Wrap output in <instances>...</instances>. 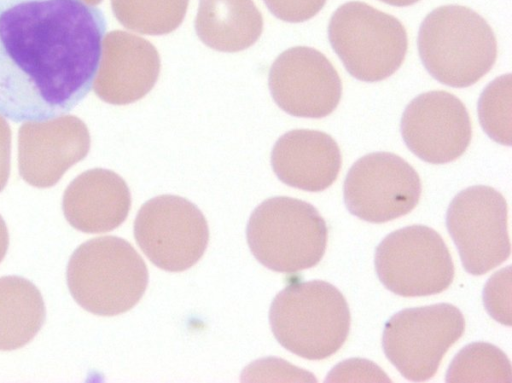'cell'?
<instances>
[{"mask_svg": "<svg viewBox=\"0 0 512 383\" xmlns=\"http://www.w3.org/2000/svg\"><path fill=\"white\" fill-rule=\"evenodd\" d=\"M11 130L0 116V192L5 188L10 174Z\"/></svg>", "mask_w": 512, "mask_h": 383, "instance_id": "obj_26", "label": "cell"}, {"mask_svg": "<svg viewBox=\"0 0 512 383\" xmlns=\"http://www.w3.org/2000/svg\"><path fill=\"white\" fill-rule=\"evenodd\" d=\"M510 267L494 274L484 288V304L500 323L510 325Z\"/></svg>", "mask_w": 512, "mask_h": 383, "instance_id": "obj_23", "label": "cell"}, {"mask_svg": "<svg viewBox=\"0 0 512 383\" xmlns=\"http://www.w3.org/2000/svg\"><path fill=\"white\" fill-rule=\"evenodd\" d=\"M479 122L495 142L511 145V75L493 80L478 101Z\"/></svg>", "mask_w": 512, "mask_h": 383, "instance_id": "obj_22", "label": "cell"}, {"mask_svg": "<svg viewBox=\"0 0 512 383\" xmlns=\"http://www.w3.org/2000/svg\"><path fill=\"white\" fill-rule=\"evenodd\" d=\"M269 322L285 349L308 360H322L342 347L351 317L345 297L334 285L312 280L281 290L270 306Z\"/></svg>", "mask_w": 512, "mask_h": 383, "instance_id": "obj_3", "label": "cell"}, {"mask_svg": "<svg viewBox=\"0 0 512 383\" xmlns=\"http://www.w3.org/2000/svg\"><path fill=\"white\" fill-rule=\"evenodd\" d=\"M374 263L381 283L403 297L438 294L454 278V264L444 240L424 225L388 234L375 250Z\"/></svg>", "mask_w": 512, "mask_h": 383, "instance_id": "obj_8", "label": "cell"}, {"mask_svg": "<svg viewBox=\"0 0 512 383\" xmlns=\"http://www.w3.org/2000/svg\"><path fill=\"white\" fill-rule=\"evenodd\" d=\"M105 31L83 0H0V114L43 122L71 111L92 88Z\"/></svg>", "mask_w": 512, "mask_h": 383, "instance_id": "obj_1", "label": "cell"}, {"mask_svg": "<svg viewBox=\"0 0 512 383\" xmlns=\"http://www.w3.org/2000/svg\"><path fill=\"white\" fill-rule=\"evenodd\" d=\"M511 365L504 352L487 342H473L462 348L452 360L447 382L510 383Z\"/></svg>", "mask_w": 512, "mask_h": 383, "instance_id": "obj_21", "label": "cell"}, {"mask_svg": "<svg viewBox=\"0 0 512 383\" xmlns=\"http://www.w3.org/2000/svg\"><path fill=\"white\" fill-rule=\"evenodd\" d=\"M9 245V235L6 223L0 215V262L6 255Z\"/></svg>", "mask_w": 512, "mask_h": 383, "instance_id": "obj_27", "label": "cell"}, {"mask_svg": "<svg viewBox=\"0 0 512 383\" xmlns=\"http://www.w3.org/2000/svg\"><path fill=\"white\" fill-rule=\"evenodd\" d=\"M328 38L350 75L364 82L381 81L396 72L408 45L406 30L397 18L360 1L336 9Z\"/></svg>", "mask_w": 512, "mask_h": 383, "instance_id": "obj_6", "label": "cell"}, {"mask_svg": "<svg viewBox=\"0 0 512 383\" xmlns=\"http://www.w3.org/2000/svg\"><path fill=\"white\" fill-rule=\"evenodd\" d=\"M268 85L276 104L296 117H326L336 109L342 95L341 79L331 62L318 50L305 46L287 49L276 58Z\"/></svg>", "mask_w": 512, "mask_h": 383, "instance_id": "obj_12", "label": "cell"}, {"mask_svg": "<svg viewBox=\"0 0 512 383\" xmlns=\"http://www.w3.org/2000/svg\"><path fill=\"white\" fill-rule=\"evenodd\" d=\"M383 1L389 5L398 6V7H405L410 6L419 0H380Z\"/></svg>", "mask_w": 512, "mask_h": 383, "instance_id": "obj_28", "label": "cell"}, {"mask_svg": "<svg viewBox=\"0 0 512 383\" xmlns=\"http://www.w3.org/2000/svg\"><path fill=\"white\" fill-rule=\"evenodd\" d=\"M336 141L317 130L296 129L282 135L271 153V165L280 181L309 192L327 189L341 168Z\"/></svg>", "mask_w": 512, "mask_h": 383, "instance_id": "obj_17", "label": "cell"}, {"mask_svg": "<svg viewBox=\"0 0 512 383\" xmlns=\"http://www.w3.org/2000/svg\"><path fill=\"white\" fill-rule=\"evenodd\" d=\"M325 382H391L388 376L373 362L352 358L336 365Z\"/></svg>", "mask_w": 512, "mask_h": 383, "instance_id": "obj_24", "label": "cell"}, {"mask_svg": "<svg viewBox=\"0 0 512 383\" xmlns=\"http://www.w3.org/2000/svg\"><path fill=\"white\" fill-rule=\"evenodd\" d=\"M327 226L311 204L286 196L263 201L246 229L253 256L266 268L296 273L317 265L327 244Z\"/></svg>", "mask_w": 512, "mask_h": 383, "instance_id": "obj_5", "label": "cell"}, {"mask_svg": "<svg viewBox=\"0 0 512 383\" xmlns=\"http://www.w3.org/2000/svg\"><path fill=\"white\" fill-rule=\"evenodd\" d=\"M401 135L418 158L445 164L459 158L471 141V122L462 101L446 91L415 97L401 118Z\"/></svg>", "mask_w": 512, "mask_h": 383, "instance_id": "obj_13", "label": "cell"}, {"mask_svg": "<svg viewBox=\"0 0 512 383\" xmlns=\"http://www.w3.org/2000/svg\"><path fill=\"white\" fill-rule=\"evenodd\" d=\"M89 149L88 128L76 116L25 122L18 133L19 174L34 187H51L84 159Z\"/></svg>", "mask_w": 512, "mask_h": 383, "instance_id": "obj_14", "label": "cell"}, {"mask_svg": "<svg viewBox=\"0 0 512 383\" xmlns=\"http://www.w3.org/2000/svg\"><path fill=\"white\" fill-rule=\"evenodd\" d=\"M277 18L291 23L304 22L314 17L326 0H263Z\"/></svg>", "mask_w": 512, "mask_h": 383, "instance_id": "obj_25", "label": "cell"}, {"mask_svg": "<svg viewBox=\"0 0 512 383\" xmlns=\"http://www.w3.org/2000/svg\"><path fill=\"white\" fill-rule=\"evenodd\" d=\"M421 181L403 158L375 152L358 159L343 186L344 203L354 216L384 223L411 212L421 196Z\"/></svg>", "mask_w": 512, "mask_h": 383, "instance_id": "obj_11", "label": "cell"}, {"mask_svg": "<svg viewBox=\"0 0 512 383\" xmlns=\"http://www.w3.org/2000/svg\"><path fill=\"white\" fill-rule=\"evenodd\" d=\"M84 2H86L87 4L89 5H97L99 3H101L102 0H83Z\"/></svg>", "mask_w": 512, "mask_h": 383, "instance_id": "obj_29", "label": "cell"}, {"mask_svg": "<svg viewBox=\"0 0 512 383\" xmlns=\"http://www.w3.org/2000/svg\"><path fill=\"white\" fill-rule=\"evenodd\" d=\"M418 51L428 73L440 83L464 88L493 67L497 42L486 20L461 5L431 11L418 33Z\"/></svg>", "mask_w": 512, "mask_h": 383, "instance_id": "obj_2", "label": "cell"}, {"mask_svg": "<svg viewBox=\"0 0 512 383\" xmlns=\"http://www.w3.org/2000/svg\"><path fill=\"white\" fill-rule=\"evenodd\" d=\"M464 330V317L451 304L406 308L386 323L382 347L404 378L426 381L435 375L443 356Z\"/></svg>", "mask_w": 512, "mask_h": 383, "instance_id": "obj_7", "label": "cell"}, {"mask_svg": "<svg viewBox=\"0 0 512 383\" xmlns=\"http://www.w3.org/2000/svg\"><path fill=\"white\" fill-rule=\"evenodd\" d=\"M446 226L469 274H485L510 256L507 203L492 187L476 185L459 192L447 209Z\"/></svg>", "mask_w": 512, "mask_h": 383, "instance_id": "obj_10", "label": "cell"}, {"mask_svg": "<svg viewBox=\"0 0 512 383\" xmlns=\"http://www.w3.org/2000/svg\"><path fill=\"white\" fill-rule=\"evenodd\" d=\"M67 285L74 300L100 316L133 308L148 285L146 264L123 238L103 236L81 244L67 265Z\"/></svg>", "mask_w": 512, "mask_h": 383, "instance_id": "obj_4", "label": "cell"}, {"mask_svg": "<svg viewBox=\"0 0 512 383\" xmlns=\"http://www.w3.org/2000/svg\"><path fill=\"white\" fill-rule=\"evenodd\" d=\"M131 195L115 172L95 168L77 176L66 188L62 209L66 220L84 233H105L127 218Z\"/></svg>", "mask_w": 512, "mask_h": 383, "instance_id": "obj_16", "label": "cell"}, {"mask_svg": "<svg viewBox=\"0 0 512 383\" xmlns=\"http://www.w3.org/2000/svg\"><path fill=\"white\" fill-rule=\"evenodd\" d=\"M136 242L147 258L169 272L195 265L209 241L203 213L189 200L160 195L145 202L134 222Z\"/></svg>", "mask_w": 512, "mask_h": 383, "instance_id": "obj_9", "label": "cell"}, {"mask_svg": "<svg viewBox=\"0 0 512 383\" xmlns=\"http://www.w3.org/2000/svg\"><path fill=\"white\" fill-rule=\"evenodd\" d=\"M45 304L38 288L20 276L0 278V350L28 344L42 328Z\"/></svg>", "mask_w": 512, "mask_h": 383, "instance_id": "obj_19", "label": "cell"}, {"mask_svg": "<svg viewBox=\"0 0 512 383\" xmlns=\"http://www.w3.org/2000/svg\"><path fill=\"white\" fill-rule=\"evenodd\" d=\"M263 19L253 0H199L195 30L208 47L238 52L260 37Z\"/></svg>", "mask_w": 512, "mask_h": 383, "instance_id": "obj_18", "label": "cell"}, {"mask_svg": "<svg viewBox=\"0 0 512 383\" xmlns=\"http://www.w3.org/2000/svg\"><path fill=\"white\" fill-rule=\"evenodd\" d=\"M160 73L156 48L137 35L115 30L106 34L94 91L103 101L125 105L143 98Z\"/></svg>", "mask_w": 512, "mask_h": 383, "instance_id": "obj_15", "label": "cell"}, {"mask_svg": "<svg viewBox=\"0 0 512 383\" xmlns=\"http://www.w3.org/2000/svg\"><path fill=\"white\" fill-rule=\"evenodd\" d=\"M189 0H111L116 19L145 35H164L182 23Z\"/></svg>", "mask_w": 512, "mask_h": 383, "instance_id": "obj_20", "label": "cell"}]
</instances>
